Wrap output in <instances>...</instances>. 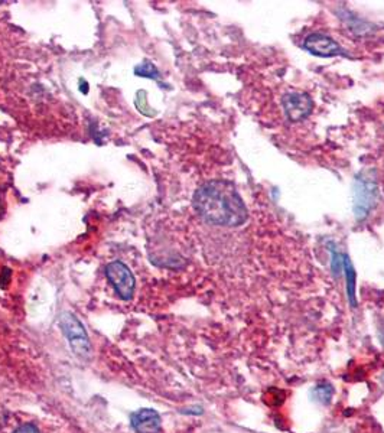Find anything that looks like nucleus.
<instances>
[{"mask_svg":"<svg viewBox=\"0 0 384 433\" xmlns=\"http://www.w3.org/2000/svg\"><path fill=\"white\" fill-rule=\"evenodd\" d=\"M198 215L211 225L237 227L247 218V210L235 188L224 181L202 185L194 196Z\"/></svg>","mask_w":384,"mask_h":433,"instance_id":"nucleus-1","label":"nucleus"},{"mask_svg":"<svg viewBox=\"0 0 384 433\" xmlns=\"http://www.w3.org/2000/svg\"><path fill=\"white\" fill-rule=\"evenodd\" d=\"M60 325L66 338L68 339L71 350L81 358L90 357L92 353L90 339H88L87 331L84 330V325L78 321V318H75L70 312H64L61 315Z\"/></svg>","mask_w":384,"mask_h":433,"instance_id":"nucleus-2","label":"nucleus"},{"mask_svg":"<svg viewBox=\"0 0 384 433\" xmlns=\"http://www.w3.org/2000/svg\"><path fill=\"white\" fill-rule=\"evenodd\" d=\"M106 275L110 283L113 284L114 291L125 301H129L135 292V277L130 269L123 262H111L106 268Z\"/></svg>","mask_w":384,"mask_h":433,"instance_id":"nucleus-3","label":"nucleus"},{"mask_svg":"<svg viewBox=\"0 0 384 433\" xmlns=\"http://www.w3.org/2000/svg\"><path fill=\"white\" fill-rule=\"evenodd\" d=\"M376 196V182L371 177L361 175L356 184V192H354V211L359 218L367 215L373 207V201Z\"/></svg>","mask_w":384,"mask_h":433,"instance_id":"nucleus-4","label":"nucleus"},{"mask_svg":"<svg viewBox=\"0 0 384 433\" xmlns=\"http://www.w3.org/2000/svg\"><path fill=\"white\" fill-rule=\"evenodd\" d=\"M283 107L290 120L299 122L311 113L312 100L305 94L292 93L283 99Z\"/></svg>","mask_w":384,"mask_h":433,"instance_id":"nucleus-5","label":"nucleus"},{"mask_svg":"<svg viewBox=\"0 0 384 433\" xmlns=\"http://www.w3.org/2000/svg\"><path fill=\"white\" fill-rule=\"evenodd\" d=\"M132 426L136 433H159L161 416L154 409H140L132 415Z\"/></svg>","mask_w":384,"mask_h":433,"instance_id":"nucleus-6","label":"nucleus"},{"mask_svg":"<svg viewBox=\"0 0 384 433\" xmlns=\"http://www.w3.org/2000/svg\"><path fill=\"white\" fill-rule=\"evenodd\" d=\"M304 46L311 51L312 54H316V55H321V56H331V55H338V54H342V49L340 48V45L333 41L331 38L325 37L322 34H315V35H311Z\"/></svg>","mask_w":384,"mask_h":433,"instance_id":"nucleus-7","label":"nucleus"},{"mask_svg":"<svg viewBox=\"0 0 384 433\" xmlns=\"http://www.w3.org/2000/svg\"><path fill=\"white\" fill-rule=\"evenodd\" d=\"M135 73L140 77H151V78H158L159 77V73L156 70V67L154 64H149V63H144V64H140L139 67H136Z\"/></svg>","mask_w":384,"mask_h":433,"instance_id":"nucleus-8","label":"nucleus"},{"mask_svg":"<svg viewBox=\"0 0 384 433\" xmlns=\"http://www.w3.org/2000/svg\"><path fill=\"white\" fill-rule=\"evenodd\" d=\"M13 433H39V430L37 429V426H34L31 423H26V425H22L20 427H18Z\"/></svg>","mask_w":384,"mask_h":433,"instance_id":"nucleus-9","label":"nucleus"},{"mask_svg":"<svg viewBox=\"0 0 384 433\" xmlns=\"http://www.w3.org/2000/svg\"><path fill=\"white\" fill-rule=\"evenodd\" d=\"M383 181H384V180H383Z\"/></svg>","mask_w":384,"mask_h":433,"instance_id":"nucleus-10","label":"nucleus"}]
</instances>
